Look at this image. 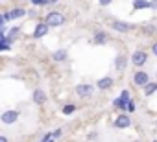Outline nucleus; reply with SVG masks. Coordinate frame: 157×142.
Wrapping results in <instances>:
<instances>
[{
	"mask_svg": "<svg viewBox=\"0 0 157 142\" xmlns=\"http://www.w3.org/2000/svg\"><path fill=\"white\" fill-rule=\"evenodd\" d=\"M111 28L115 30V32H118V33H129L135 26L133 24H129V22H122V21H113L111 22Z\"/></svg>",
	"mask_w": 157,
	"mask_h": 142,
	"instance_id": "obj_5",
	"label": "nucleus"
},
{
	"mask_svg": "<svg viewBox=\"0 0 157 142\" xmlns=\"http://www.w3.org/2000/svg\"><path fill=\"white\" fill-rule=\"evenodd\" d=\"M151 8V2H148V0H133V9H148Z\"/></svg>",
	"mask_w": 157,
	"mask_h": 142,
	"instance_id": "obj_15",
	"label": "nucleus"
},
{
	"mask_svg": "<svg viewBox=\"0 0 157 142\" xmlns=\"http://www.w3.org/2000/svg\"><path fill=\"white\" fill-rule=\"evenodd\" d=\"M89 138H91V140H94V138H96V131H93V133H89Z\"/></svg>",
	"mask_w": 157,
	"mask_h": 142,
	"instance_id": "obj_26",
	"label": "nucleus"
},
{
	"mask_svg": "<svg viewBox=\"0 0 157 142\" xmlns=\"http://www.w3.org/2000/svg\"><path fill=\"white\" fill-rule=\"evenodd\" d=\"M46 102H48L46 92H44L43 89H35V91H33V103H37V105H44Z\"/></svg>",
	"mask_w": 157,
	"mask_h": 142,
	"instance_id": "obj_8",
	"label": "nucleus"
},
{
	"mask_svg": "<svg viewBox=\"0 0 157 142\" xmlns=\"http://www.w3.org/2000/svg\"><path fill=\"white\" fill-rule=\"evenodd\" d=\"M133 83L139 85V87L148 85V83H150V76H148V72H144V70H139V72H135V74H133Z\"/></svg>",
	"mask_w": 157,
	"mask_h": 142,
	"instance_id": "obj_7",
	"label": "nucleus"
},
{
	"mask_svg": "<svg viewBox=\"0 0 157 142\" xmlns=\"http://www.w3.org/2000/svg\"><path fill=\"white\" fill-rule=\"evenodd\" d=\"M48 30H50V26H48L46 22H41V24L35 26V30H33V37H35V39H41V37H44V35L48 33Z\"/></svg>",
	"mask_w": 157,
	"mask_h": 142,
	"instance_id": "obj_10",
	"label": "nucleus"
},
{
	"mask_svg": "<svg viewBox=\"0 0 157 142\" xmlns=\"http://www.w3.org/2000/svg\"><path fill=\"white\" fill-rule=\"evenodd\" d=\"M19 32H21V30H19V28H11V30H10V39H11V41H13V39H15V37H17V35H19Z\"/></svg>",
	"mask_w": 157,
	"mask_h": 142,
	"instance_id": "obj_20",
	"label": "nucleus"
},
{
	"mask_svg": "<svg viewBox=\"0 0 157 142\" xmlns=\"http://www.w3.org/2000/svg\"><path fill=\"white\" fill-rule=\"evenodd\" d=\"M44 22H46L50 28H57V26L65 24V17H63L59 11H50V13L44 17Z\"/></svg>",
	"mask_w": 157,
	"mask_h": 142,
	"instance_id": "obj_1",
	"label": "nucleus"
},
{
	"mask_svg": "<svg viewBox=\"0 0 157 142\" xmlns=\"http://www.w3.org/2000/svg\"><path fill=\"white\" fill-rule=\"evenodd\" d=\"M74 111H76V105H72V103H67V105L63 107V114H67V116L72 114Z\"/></svg>",
	"mask_w": 157,
	"mask_h": 142,
	"instance_id": "obj_18",
	"label": "nucleus"
},
{
	"mask_svg": "<svg viewBox=\"0 0 157 142\" xmlns=\"http://www.w3.org/2000/svg\"><path fill=\"white\" fill-rule=\"evenodd\" d=\"M67 57H68V54H67V50H63V48H61V50H56V52L52 54V59H54L56 63H61V61H65Z\"/></svg>",
	"mask_w": 157,
	"mask_h": 142,
	"instance_id": "obj_14",
	"label": "nucleus"
},
{
	"mask_svg": "<svg viewBox=\"0 0 157 142\" xmlns=\"http://www.w3.org/2000/svg\"><path fill=\"white\" fill-rule=\"evenodd\" d=\"M126 66H128V55H124V54L117 55V59H115V68L118 70V72H124Z\"/></svg>",
	"mask_w": 157,
	"mask_h": 142,
	"instance_id": "obj_11",
	"label": "nucleus"
},
{
	"mask_svg": "<svg viewBox=\"0 0 157 142\" xmlns=\"http://www.w3.org/2000/svg\"><path fill=\"white\" fill-rule=\"evenodd\" d=\"M17 120H19V111H15V109H8V111L2 113V116H0V122L6 124V125H11Z\"/></svg>",
	"mask_w": 157,
	"mask_h": 142,
	"instance_id": "obj_2",
	"label": "nucleus"
},
{
	"mask_svg": "<svg viewBox=\"0 0 157 142\" xmlns=\"http://www.w3.org/2000/svg\"><path fill=\"white\" fill-rule=\"evenodd\" d=\"M151 8H153V9H157V0H151Z\"/></svg>",
	"mask_w": 157,
	"mask_h": 142,
	"instance_id": "obj_28",
	"label": "nucleus"
},
{
	"mask_svg": "<svg viewBox=\"0 0 157 142\" xmlns=\"http://www.w3.org/2000/svg\"><path fill=\"white\" fill-rule=\"evenodd\" d=\"M153 32H155V26H144V33L146 35H153Z\"/></svg>",
	"mask_w": 157,
	"mask_h": 142,
	"instance_id": "obj_21",
	"label": "nucleus"
},
{
	"mask_svg": "<svg viewBox=\"0 0 157 142\" xmlns=\"http://www.w3.org/2000/svg\"><path fill=\"white\" fill-rule=\"evenodd\" d=\"M61 135H63V131H61V129H56V131H54V138H59Z\"/></svg>",
	"mask_w": 157,
	"mask_h": 142,
	"instance_id": "obj_23",
	"label": "nucleus"
},
{
	"mask_svg": "<svg viewBox=\"0 0 157 142\" xmlns=\"http://www.w3.org/2000/svg\"><path fill=\"white\" fill-rule=\"evenodd\" d=\"M93 41H94V44H105L109 41V35L105 32H96L94 37H93Z\"/></svg>",
	"mask_w": 157,
	"mask_h": 142,
	"instance_id": "obj_13",
	"label": "nucleus"
},
{
	"mask_svg": "<svg viewBox=\"0 0 157 142\" xmlns=\"http://www.w3.org/2000/svg\"><path fill=\"white\" fill-rule=\"evenodd\" d=\"M151 52H153V55H157V43H153V46H151Z\"/></svg>",
	"mask_w": 157,
	"mask_h": 142,
	"instance_id": "obj_25",
	"label": "nucleus"
},
{
	"mask_svg": "<svg viewBox=\"0 0 157 142\" xmlns=\"http://www.w3.org/2000/svg\"><path fill=\"white\" fill-rule=\"evenodd\" d=\"M93 91H94V87H93L91 83H80V85H76V89H74V92L80 96V98H89V96H93Z\"/></svg>",
	"mask_w": 157,
	"mask_h": 142,
	"instance_id": "obj_3",
	"label": "nucleus"
},
{
	"mask_svg": "<svg viewBox=\"0 0 157 142\" xmlns=\"http://www.w3.org/2000/svg\"><path fill=\"white\" fill-rule=\"evenodd\" d=\"M157 92V83L155 81H150L148 85H144V94L146 96H151V94H155Z\"/></svg>",
	"mask_w": 157,
	"mask_h": 142,
	"instance_id": "obj_16",
	"label": "nucleus"
},
{
	"mask_svg": "<svg viewBox=\"0 0 157 142\" xmlns=\"http://www.w3.org/2000/svg\"><path fill=\"white\" fill-rule=\"evenodd\" d=\"M129 125H131V120H129L128 114H118V116H117V120H115V127H118V129H126V127H129Z\"/></svg>",
	"mask_w": 157,
	"mask_h": 142,
	"instance_id": "obj_9",
	"label": "nucleus"
},
{
	"mask_svg": "<svg viewBox=\"0 0 157 142\" xmlns=\"http://www.w3.org/2000/svg\"><path fill=\"white\" fill-rule=\"evenodd\" d=\"M111 2H113V0H100V4H102V6H109Z\"/></svg>",
	"mask_w": 157,
	"mask_h": 142,
	"instance_id": "obj_24",
	"label": "nucleus"
},
{
	"mask_svg": "<svg viewBox=\"0 0 157 142\" xmlns=\"http://www.w3.org/2000/svg\"><path fill=\"white\" fill-rule=\"evenodd\" d=\"M129 100H131V98H129V92H128V91H122L120 98H115V100H113V105H115L117 109H120V111H122V109H128Z\"/></svg>",
	"mask_w": 157,
	"mask_h": 142,
	"instance_id": "obj_6",
	"label": "nucleus"
},
{
	"mask_svg": "<svg viewBox=\"0 0 157 142\" xmlns=\"http://www.w3.org/2000/svg\"><path fill=\"white\" fill-rule=\"evenodd\" d=\"M10 13H11V19H21V17H24V15H26V11H24L22 8H17V9H11Z\"/></svg>",
	"mask_w": 157,
	"mask_h": 142,
	"instance_id": "obj_17",
	"label": "nucleus"
},
{
	"mask_svg": "<svg viewBox=\"0 0 157 142\" xmlns=\"http://www.w3.org/2000/svg\"><path fill=\"white\" fill-rule=\"evenodd\" d=\"M32 4L33 6H50L54 2H50V0H32Z\"/></svg>",
	"mask_w": 157,
	"mask_h": 142,
	"instance_id": "obj_19",
	"label": "nucleus"
},
{
	"mask_svg": "<svg viewBox=\"0 0 157 142\" xmlns=\"http://www.w3.org/2000/svg\"><path fill=\"white\" fill-rule=\"evenodd\" d=\"M135 109H137V107H135V102L129 100V103H128V111H129V113H135Z\"/></svg>",
	"mask_w": 157,
	"mask_h": 142,
	"instance_id": "obj_22",
	"label": "nucleus"
},
{
	"mask_svg": "<svg viewBox=\"0 0 157 142\" xmlns=\"http://www.w3.org/2000/svg\"><path fill=\"white\" fill-rule=\"evenodd\" d=\"M113 78H109V76H105V78H100L98 80V83H96V87L98 89H102V91H107V89H111L113 87Z\"/></svg>",
	"mask_w": 157,
	"mask_h": 142,
	"instance_id": "obj_12",
	"label": "nucleus"
},
{
	"mask_svg": "<svg viewBox=\"0 0 157 142\" xmlns=\"http://www.w3.org/2000/svg\"><path fill=\"white\" fill-rule=\"evenodd\" d=\"M129 61H131L135 66H144V65L148 63V54H146V52H142V50H137V52H133V54H131Z\"/></svg>",
	"mask_w": 157,
	"mask_h": 142,
	"instance_id": "obj_4",
	"label": "nucleus"
},
{
	"mask_svg": "<svg viewBox=\"0 0 157 142\" xmlns=\"http://www.w3.org/2000/svg\"><path fill=\"white\" fill-rule=\"evenodd\" d=\"M0 142H8V136H4V135H0Z\"/></svg>",
	"mask_w": 157,
	"mask_h": 142,
	"instance_id": "obj_27",
	"label": "nucleus"
}]
</instances>
